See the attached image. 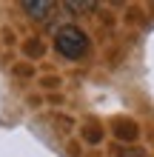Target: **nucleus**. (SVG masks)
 <instances>
[{"mask_svg":"<svg viewBox=\"0 0 154 157\" xmlns=\"http://www.w3.org/2000/svg\"><path fill=\"white\" fill-rule=\"evenodd\" d=\"M23 9H26V12H29L32 17H34V20H43V17H46L49 12H51V3H46V0H43V3H23Z\"/></svg>","mask_w":154,"mask_h":157,"instance_id":"nucleus-2","label":"nucleus"},{"mask_svg":"<svg viewBox=\"0 0 154 157\" xmlns=\"http://www.w3.org/2000/svg\"><path fill=\"white\" fill-rule=\"evenodd\" d=\"M54 49H57L63 57H69V60H80L88 52V37L77 26H63V29L54 34Z\"/></svg>","mask_w":154,"mask_h":157,"instance_id":"nucleus-1","label":"nucleus"},{"mask_svg":"<svg viewBox=\"0 0 154 157\" xmlns=\"http://www.w3.org/2000/svg\"><path fill=\"white\" fill-rule=\"evenodd\" d=\"M123 157H143V154H140V151H134V154L129 151V154H123Z\"/></svg>","mask_w":154,"mask_h":157,"instance_id":"nucleus-3","label":"nucleus"}]
</instances>
